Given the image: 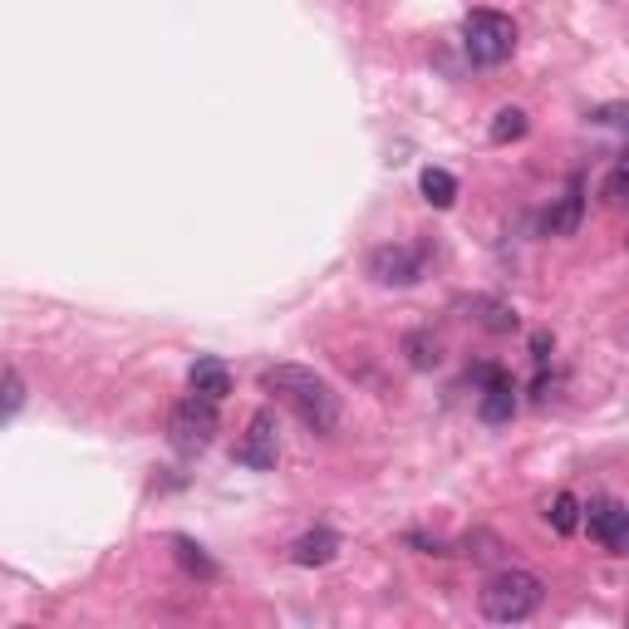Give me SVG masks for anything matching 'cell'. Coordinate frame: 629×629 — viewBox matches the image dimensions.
Segmentation results:
<instances>
[{
	"label": "cell",
	"mask_w": 629,
	"mask_h": 629,
	"mask_svg": "<svg viewBox=\"0 0 629 629\" xmlns=\"http://www.w3.org/2000/svg\"><path fill=\"white\" fill-rule=\"evenodd\" d=\"M261 388H266V394H281L311 433H329L339 423V394L329 388V379H319L305 364H271V369L261 374Z\"/></svg>",
	"instance_id": "6da1fadb"
},
{
	"label": "cell",
	"mask_w": 629,
	"mask_h": 629,
	"mask_svg": "<svg viewBox=\"0 0 629 629\" xmlns=\"http://www.w3.org/2000/svg\"><path fill=\"white\" fill-rule=\"evenodd\" d=\"M541 600H546L541 576L517 570V566L497 570V576L483 586V595H477V605H483V615H487L491 625H521V620H531V615L541 610Z\"/></svg>",
	"instance_id": "7a4b0ae2"
},
{
	"label": "cell",
	"mask_w": 629,
	"mask_h": 629,
	"mask_svg": "<svg viewBox=\"0 0 629 629\" xmlns=\"http://www.w3.org/2000/svg\"><path fill=\"white\" fill-rule=\"evenodd\" d=\"M463 44H467V60L473 64L497 70V64H507L511 50H517V26H511V16H501V10H473L463 26Z\"/></svg>",
	"instance_id": "3957f363"
},
{
	"label": "cell",
	"mask_w": 629,
	"mask_h": 629,
	"mask_svg": "<svg viewBox=\"0 0 629 629\" xmlns=\"http://www.w3.org/2000/svg\"><path fill=\"white\" fill-rule=\"evenodd\" d=\"M216 428H222V418H216V404H212V398H202V394L182 398L173 414H168V438H173L177 453H202V448H212Z\"/></svg>",
	"instance_id": "277c9868"
},
{
	"label": "cell",
	"mask_w": 629,
	"mask_h": 629,
	"mask_svg": "<svg viewBox=\"0 0 629 629\" xmlns=\"http://www.w3.org/2000/svg\"><path fill=\"white\" fill-rule=\"evenodd\" d=\"M369 276L379 281V285H414L418 276H423V251H414V246H374L369 251Z\"/></svg>",
	"instance_id": "5b68a950"
},
{
	"label": "cell",
	"mask_w": 629,
	"mask_h": 629,
	"mask_svg": "<svg viewBox=\"0 0 629 629\" xmlns=\"http://www.w3.org/2000/svg\"><path fill=\"white\" fill-rule=\"evenodd\" d=\"M236 463L251 467V473H271L276 467V457H281V443H276V418L271 414H256L251 418V428H246V438L236 443Z\"/></svg>",
	"instance_id": "8992f818"
},
{
	"label": "cell",
	"mask_w": 629,
	"mask_h": 629,
	"mask_svg": "<svg viewBox=\"0 0 629 629\" xmlns=\"http://www.w3.org/2000/svg\"><path fill=\"white\" fill-rule=\"evenodd\" d=\"M586 521H590V536L605 546V551L620 556L625 546H629V511H625V501L595 497L590 507H586Z\"/></svg>",
	"instance_id": "52a82bcc"
},
{
	"label": "cell",
	"mask_w": 629,
	"mask_h": 629,
	"mask_svg": "<svg viewBox=\"0 0 629 629\" xmlns=\"http://www.w3.org/2000/svg\"><path fill=\"white\" fill-rule=\"evenodd\" d=\"M483 404H477V414H483V423H511V414H517V388H511V379L501 369H483Z\"/></svg>",
	"instance_id": "ba28073f"
},
{
	"label": "cell",
	"mask_w": 629,
	"mask_h": 629,
	"mask_svg": "<svg viewBox=\"0 0 629 629\" xmlns=\"http://www.w3.org/2000/svg\"><path fill=\"white\" fill-rule=\"evenodd\" d=\"M187 379H192V394L212 398V404H222V398L232 394V369H226L222 359H212V354H207V359H197V364H192V374H187Z\"/></svg>",
	"instance_id": "9c48e42d"
},
{
	"label": "cell",
	"mask_w": 629,
	"mask_h": 629,
	"mask_svg": "<svg viewBox=\"0 0 629 629\" xmlns=\"http://www.w3.org/2000/svg\"><path fill=\"white\" fill-rule=\"evenodd\" d=\"M335 556H339V536L335 531H305L301 541L291 546L295 566H329Z\"/></svg>",
	"instance_id": "30bf717a"
},
{
	"label": "cell",
	"mask_w": 629,
	"mask_h": 629,
	"mask_svg": "<svg viewBox=\"0 0 629 629\" xmlns=\"http://www.w3.org/2000/svg\"><path fill=\"white\" fill-rule=\"evenodd\" d=\"M580 216H586V187L580 182H570L566 187V197L556 202V212H551V236H576L580 232Z\"/></svg>",
	"instance_id": "8fae6325"
},
{
	"label": "cell",
	"mask_w": 629,
	"mask_h": 629,
	"mask_svg": "<svg viewBox=\"0 0 629 629\" xmlns=\"http://www.w3.org/2000/svg\"><path fill=\"white\" fill-rule=\"evenodd\" d=\"M404 359L414 364V369H438L443 364V339L428 335V329H414V335H404Z\"/></svg>",
	"instance_id": "7c38bea8"
},
{
	"label": "cell",
	"mask_w": 629,
	"mask_h": 629,
	"mask_svg": "<svg viewBox=\"0 0 629 629\" xmlns=\"http://www.w3.org/2000/svg\"><path fill=\"white\" fill-rule=\"evenodd\" d=\"M473 311H477V325L491 329V335H511V329H517V311H511L507 301H487V295H477Z\"/></svg>",
	"instance_id": "4fadbf2b"
},
{
	"label": "cell",
	"mask_w": 629,
	"mask_h": 629,
	"mask_svg": "<svg viewBox=\"0 0 629 629\" xmlns=\"http://www.w3.org/2000/svg\"><path fill=\"white\" fill-rule=\"evenodd\" d=\"M418 187H423V197H428L438 212H448L453 202H457V177H453V173H443V168H423Z\"/></svg>",
	"instance_id": "5bb4252c"
},
{
	"label": "cell",
	"mask_w": 629,
	"mask_h": 629,
	"mask_svg": "<svg viewBox=\"0 0 629 629\" xmlns=\"http://www.w3.org/2000/svg\"><path fill=\"white\" fill-rule=\"evenodd\" d=\"M526 129H531V123H526L521 109H497V113H491L487 139L491 143H517V139H526Z\"/></svg>",
	"instance_id": "9a60e30c"
},
{
	"label": "cell",
	"mask_w": 629,
	"mask_h": 629,
	"mask_svg": "<svg viewBox=\"0 0 629 629\" xmlns=\"http://www.w3.org/2000/svg\"><path fill=\"white\" fill-rule=\"evenodd\" d=\"M173 551H177V560H182V570H187V576H202V580H212V576H216L212 556L202 551L197 541H187V536H177V541H173Z\"/></svg>",
	"instance_id": "2e32d148"
},
{
	"label": "cell",
	"mask_w": 629,
	"mask_h": 629,
	"mask_svg": "<svg viewBox=\"0 0 629 629\" xmlns=\"http://www.w3.org/2000/svg\"><path fill=\"white\" fill-rule=\"evenodd\" d=\"M546 521H551L560 536H570V531H576V526H580V501L570 497V491H556V497H551V507H546Z\"/></svg>",
	"instance_id": "e0dca14e"
},
{
	"label": "cell",
	"mask_w": 629,
	"mask_h": 629,
	"mask_svg": "<svg viewBox=\"0 0 629 629\" xmlns=\"http://www.w3.org/2000/svg\"><path fill=\"white\" fill-rule=\"evenodd\" d=\"M20 404H26V379H20V374L10 369L6 379H0V423L16 418V414H20Z\"/></svg>",
	"instance_id": "ac0fdd59"
},
{
	"label": "cell",
	"mask_w": 629,
	"mask_h": 629,
	"mask_svg": "<svg viewBox=\"0 0 629 629\" xmlns=\"http://www.w3.org/2000/svg\"><path fill=\"white\" fill-rule=\"evenodd\" d=\"M467 551L463 556H473V560H483V566H491V560H497L501 556V541H497V536H491V531H473V536H467Z\"/></svg>",
	"instance_id": "d6986e66"
},
{
	"label": "cell",
	"mask_w": 629,
	"mask_h": 629,
	"mask_svg": "<svg viewBox=\"0 0 629 629\" xmlns=\"http://www.w3.org/2000/svg\"><path fill=\"white\" fill-rule=\"evenodd\" d=\"M605 202H610V207H620L625 202V168H615L610 182H605Z\"/></svg>",
	"instance_id": "ffe728a7"
},
{
	"label": "cell",
	"mask_w": 629,
	"mask_h": 629,
	"mask_svg": "<svg viewBox=\"0 0 629 629\" xmlns=\"http://www.w3.org/2000/svg\"><path fill=\"white\" fill-rule=\"evenodd\" d=\"M531 354H536V364L551 359V335H546V329H536V335H531Z\"/></svg>",
	"instance_id": "44dd1931"
},
{
	"label": "cell",
	"mask_w": 629,
	"mask_h": 629,
	"mask_svg": "<svg viewBox=\"0 0 629 629\" xmlns=\"http://www.w3.org/2000/svg\"><path fill=\"white\" fill-rule=\"evenodd\" d=\"M595 123H625V104H610V109H595L590 113Z\"/></svg>",
	"instance_id": "7402d4cb"
}]
</instances>
